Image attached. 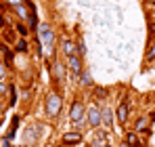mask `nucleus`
<instances>
[{"instance_id": "obj_20", "label": "nucleus", "mask_w": 155, "mask_h": 147, "mask_svg": "<svg viewBox=\"0 0 155 147\" xmlns=\"http://www.w3.org/2000/svg\"><path fill=\"white\" fill-rule=\"evenodd\" d=\"M15 29H17V32H19V34H21V36H27V27H25V25L17 23V25H15Z\"/></svg>"}, {"instance_id": "obj_2", "label": "nucleus", "mask_w": 155, "mask_h": 147, "mask_svg": "<svg viewBox=\"0 0 155 147\" xmlns=\"http://www.w3.org/2000/svg\"><path fill=\"white\" fill-rule=\"evenodd\" d=\"M61 105H63L61 95H57V93H48V95H46V103H44L46 116H48V118H57L59 111H61Z\"/></svg>"}, {"instance_id": "obj_29", "label": "nucleus", "mask_w": 155, "mask_h": 147, "mask_svg": "<svg viewBox=\"0 0 155 147\" xmlns=\"http://www.w3.org/2000/svg\"><path fill=\"white\" fill-rule=\"evenodd\" d=\"M59 147H65V145H59Z\"/></svg>"}, {"instance_id": "obj_17", "label": "nucleus", "mask_w": 155, "mask_h": 147, "mask_svg": "<svg viewBox=\"0 0 155 147\" xmlns=\"http://www.w3.org/2000/svg\"><path fill=\"white\" fill-rule=\"evenodd\" d=\"M15 50H21V53H25V50H27V44H25V40H19V42L15 44Z\"/></svg>"}, {"instance_id": "obj_25", "label": "nucleus", "mask_w": 155, "mask_h": 147, "mask_svg": "<svg viewBox=\"0 0 155 147\" xmlns=\"http://www.w3.org/2000/svg\"><path fill=\"white\" fill-rule=\"evenodd\" d=\"M2 23H4V19H2V13H0V27H2Z\"/></svg>"}, {"instance_id": "obj_11", "label": "nucleus", "mask_w": 155, "mask_h": 147, "mask_svg": "<svg viewBox=\"0 0 155 147\" xmlns=\"http://www.w3.org/2000/svg\"><path fill=\"white\" fill-rule=\"evenodd\" d=\"M15 11H17V15L21 17V19H29V9H25V2L23 4H19V6H15Z\"/></svg>"}, {"instance_id": "obj_27", "label": "nucleus", "mask_w": 155, "mask_h": 147, "mask_svg": "<svg viewBox=\"0 0 155 147\" xmlns=\"http://www.w3.org/2000/svg\"><path fill=\"white\" fill-rule=\"evenodd\" d=\"M147 2H151V4H155V0H147Z\"/></svg>"}, {"instance_id": "obj_13", "label": "nucleus", "mask_w": 155, "mask_h": 147, "mask_svg": "<svg viewBox=\"0 0 155 147\" xmlns=\"http://www.w3.org/2000/svg\"><path fill=\"white\" fill-rule=\"evenodd\" d=\"M52 72H54V78H57V82H61V80H63V76H65V67H63V65H59V63H57V65H54V70H52Z\"/></svg>"}, {"instance_id": "obj_1", "label": "nucleus", "mask_w": 155, "mask_h": 147, "mask_svg": "<svg viewBox=\"0 0 155 147\" xmlns=\"http://www.w3.org/2000/svg\"><path fill=\"white\" fill-rule=\"evenodd\" d=\"M69 120L76 124V128H84V124H86V107H84V103L76 99L74 103H71V107H69Z\"/></svg>"}, {"instance_id": "obj_14", "label": "nucleus", "mask_w": 155, "mask_h": 147, "mask_svg": "<svg viewBox=\"0 0 155 147\" xmlns=\"http://www.w3.org/2000/svg\"><path fill=\"white\" fill-rule=\"evenodd\" d=\"M80 82H82L84 86H90V84H92V78H90V74L86 72V70L80 74Z\"/></svg>"}, {"instance_id": "obj_28", "label": "nucleus", "mask_w": 155, "mask_h": 147, "mask_svg": "<svg viewBox=\"0 0 155 147\" xmlns=\"http://www.w3.org/2000/svg\"><path fill=\"white\" fill-rule=\"evenodd\" d=\"M105 147H111V145H105Z\"/></svg>"}, {"instance_id": "obj_10", "label": "nucleus", "mask_w": 155, "mask_h": 147, "mask_svg": "<svg viewBox=\"0 0 155 147\" xmlns=\"http://www.w3.org/2000/svg\"><path fill=\"white\" fill-rule=\"evenodd\" d=\"M124 143H128L130 147H143V145H145L143 141H138V135H136V132H128V135H126V141H124Z\"/></svg>"}, {"instance_id": "obj_19", "label": "nucleus", "mask_w": 155, "mask_h": 147, "mask_svg": "<svg viewBox=\"0 0 155 147\" xmlns=\"http://www.w3.org/2000/svg\"><path fill=\"white\" fill-rule=\"evenodd\" d=\"M147 61H155V44L147 50Z\"/></svg>"}, {"instance_id": "obj_3", "label": "nucleus", "mask_w": 155, "mask_h": 147, "mask_svg": "<svg viewBox=\"0 0 155 147\" xmlns=\"http://www.w3.org/2000/svg\"><path fill=\"white\" fill-rule=\"evenodd\" d=\"M86 124L92 126V128H99L103 124V109L99 105H92L88 111H86Z\"/></svg>"}, {"instance_id": "obj_26", "label": "nucleus", "mask_w": 155, "mask_h": 147, "mask_svg": "<svg viewBox=\"0 0 155 147\" xmlns=\"http://www.w3.org/2000/svg\"><path fill=\"white\" fill-rule=\"evenodd\" d=\"M120 147H130V145H128V143H122V145H120Z\"/></svg>"}, {"instance_id": "obj_21", "label": "nucleus", "mask_w": 155, "mask_h": 147, "mask_svg": "<svg viewBox=\"0 0 155 147\" xmlns=\"http://www.w3.org/2000/svg\"><path fill=\"white\" fill-rule=\"evenodd\" d=\"M84 55H86V46L82 42H78V57H84Z\"/></svg>"}, {"instance_id": "obj_8", "label": "nucleus", "mask_w": 155, "mask_h": 147, "mask_svg": "<svg viewBox=\"0 0 155 147\" xmlns=\"http://www.w3.org/2000/svg\"><path fill=\"white\" fill-rule=\"evenodd\" d=\"M61 49H63V53H65L67 57H74V55H78V44H74L71 40H65V38H63Z\"/></svg>"}, {"instance_id": "obj_15", "label": "nucleus", "mask_w": 155, "mask_h": 147, "mask_svg": "<svg viewBox=\"0 0 155 147\" xmlns=\"http://www.w3.org/2000/svg\"><path fill=\"white\" fill-rule=\"evenodd\" d=\"M147 124H149V118H138L134 128H136V130H145V128H147Z\"/></svg>"}, {"instance_id": "obj_24", "label": "nucleus", "mask_w": 155, "mask_h": 147, "mask_svg": "<svg viewBox=\"0 0 155 147\" xmlns=\"http://www.w3.org/2000/svg\"><path fill=\"white\" fill-rule=\"evenodd\" d=\"M2 78H4V65L0 63V82H2Z\"/></svg>"}, {"instance_id": "obj_18", "label": "nucleus", "mask_w": 155, "mask_h": 147, "mask_svg": "<svg viewBox=\"0 0 155 147\" xmlns=\"http://www.w3.org/2000/svg\"><path fill=\"white\" fill-rule=\"evenodd\" d=\"M8 86H11V105H15L17 103V91H15L13 84H8Z\"/></svg>"}, {"instance_id": "obj_5", "label": "nucleus", "mask_w": 155, "mask_h": 147, "mask_svg": "<svg viewBox=\"0 0 155 147\" xmlns=\"http://www.w3.org/2000/svg\"><path fill=\"white\" fill-rule=\"evenodd\" d=\"M115 116H117V122H120V124L128 122V116H130V103H128V101H122V103L117 105Z\"/></svg>"}, {"instance_id": "obj_12", "label": "nucleus", "mask_w": 155, "mask_h": 147, "mask_svg": "<svg viewBox=\"0 0 155 147\" xmlns=\"http://www.w3.org/2000/svg\"><path fill=\"white\" fill-rule=\"evenodd\" d=\"M92 95L97 99H107V95H109V91L107 88H103V86H97L94 91H92Z\"/></svg>"}, {"instance_id": "obj_6", "label": "nucleus", "mask_w": 155, "mask_h": 147, "mask_svg": "<svg viewBox=\"0 0 155 147\" xmlns=\"http://www.w3.org/2000/svg\"><path fill=\"white\" fill-rule=\"evenodd\" d=\"M61 141H63V145H78L80 141H82V132L80 130H74V132H63V137H61Z\"/></svg>"}, {"instance_id": "obj_16", "label": "nucleus", "mask_w": 155, "mask_h": 147, "mask_svg": "<svg viewBox=\"0 0 155 147\" xmlns=\"http://www.w3.org/2000/svg\"><path fill=\"white\" fill-rule=\"evenodd\" d=\"M4 40H6V42H13V40H15V32H13V29H6V32H4Z\"/></svg>"}, {"instance_id": "obj_4", "label": "nucleus", "mask_w": 155, "mask_h": 147, "mask_svg": "<svg viewBox=\"0 0 155 147\" xmlns=\"http://www.w3.org/2000/svg\"><path fill=\"white\" fill-rule=\"evenodd\" d=\"M38 36H40V44H52V40H54V34L46 23H42L38 27Z\"/></svg>"}, {"instance_id": "obj_22", "label": "nucleus", "mask_w": 155, "mask_h": 147, "mask_svg": "<svg viewBox=\"0 0 155 147\" xmlns=\"http://www.w3.org/2000/svg\"><path fill=\"white\" fill-rule=\"evenodd\" d=\"M6 2H8V4H13V6H19V4H23L25 0H6Z\"/></svg>"}, {"instance_id": "obj_23", "label": "nucleus", "mask_w": 155, "mask_h": 147, "mask_svg": "<svg viewBox=\"0 0 155 147\" xmlns=\"http://www.w3.org/2000/svg\"><path fill=\"white\" fill-rule=\"evenodd\" d=\"M6 86H8V84H4V82H0V95H2V93L6 91Z\"/></svg>"}, {"instance_id": "obj_7", "label": "nucleus", "mask_w": 155, "mask_h": 147, "mask_svg": "<svg viewBox=\"0 0 155 147\" xmlns=\"http://www.w3.org/2000/svg\"><path fill=\"white\" fill-rule=\"evenodd\" d=\"M67 65H69V70H71L74 74H78V76L84 72V70H82V61H80V57H78V55L67 57Z\"/></svg>"}, {"instance_id": "obj_9", "label": "nucleus", "mask_w": 155, "mask_h": 147, "mask_svg": "<svg viewBox=\"0 0 155 147\" xmlns=\"http://www.w3.org/2000/svg\"><path fill=\"white\" fill-rule=\"evenodd\" d=\"M113 124H115V120H113V111H111L109 107H105L103 109V126L113 128Z\"/></svg>"}]
</instances>
